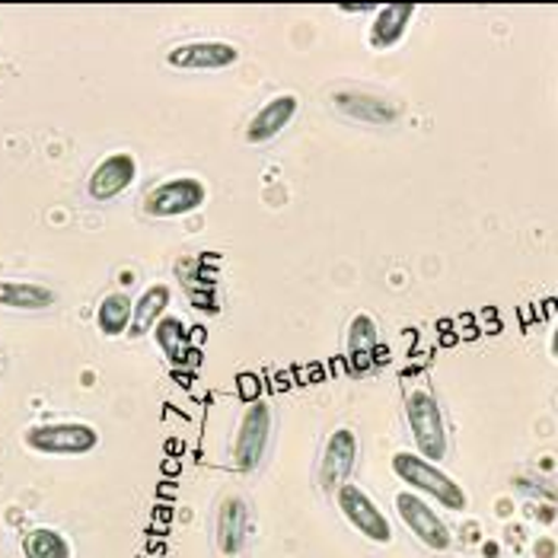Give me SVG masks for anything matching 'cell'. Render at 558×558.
Masks as SVG:
<instances>
[{"mask_svg": "<svg viewBox=\"0 0 558 558\" xmlns=\"http://www.w3.org/2000/svg\"><path fill=\"white\" fill-rule=\"evenodd\" d=\"M392 473L409 485V492L428 495V498H434L447 511H466V505H470L463 485L453 475L444 473L437 463H430V460L418 457V453H409V450L396 453L392 457Z\"/></svg>", "mask_w": 558, "mask_h": 558, "instance_id": "1", "label": "cell"}, {"mask_svg": "<svg viewBox=\"0 0 558 558\" xmlns=\"http://www.w3.org/2000/svg\"><path fill=\"white\" fill-rule=\"evenodd\" d=\"M405 422L412 430V440L418 447V457L430 463H440L447 457V422L444 412L428 389H412L405 399Z\"/></svg>", "mask_w": 558, "mask_h": 558, "instance_id": "2", "label": "cell"}, {"mask_svg": "<svg viewBox=\"0 0 558 558\" xmlns=\"http://www.w3.org/2000/svg\"><path fill=\"white\" fill-rule=\"evenodd\" d=\"M26 447L45 457H84L99 447V430L84 422H51L26 430Z\"/></svg>", "mask_w": 558, "mask_h": 558, "instance_id": "3", "label": "cell"}, {"mask_svg": "<svg viewBox=\"0 0 558 558\" xmlns=\"http://www.w3.org/2000/svg\"><path fill=\"white\" fill-rule=\"evenodd\" d=\"M208 202V185L195 175H175L154 185L144 198V211L150 217H182L198 211Z\"/></svg>", "mask_w": 558, "mask_h": 558, "instance_id": "4", "label": "cell"}, {"mask_svg": "<svg viewBox=\"0 0 558 558\" xmlns=\"http://www.w3.org/2000/svg\"><path fill=\"white\" fill-rule=\"evenodd\" d=\"M336 501H339V511L344 514V520L371 543H380V546H389L392 543V523L389 517L377 508V501L354 482L342 485L336 492Z\"/></svg>", "mask_w": 558, "mask_h": 558, "instance_id": "5", "label": "cell"}, {"mask_svg": "<svg viewBox=\"0 0 558 558\" xmlns=\"http://www.w3.org/2000/svg\"><path fill=\"white\" fill-rule=\"evenodd\" d=\"M268 437H271V409H268V402L258 399L243 412V418L236 425V437H233V466L240 473L258 470Z\"/></svg>", "mask_w": 558, "mask_h": 558, "instance_id": "6", "label": "cell"}, {"mask_svg": "<svg viewBox=\"0 0 558 558\" xmlns=\"http://www.w3.org/2000/svg\"><path fill=\"white\" fill-rule=\"evenodd\" d=\"M396 511L402 517L405 530H409L418 543H425L434 553H447V549H450V543H453L450 526L440 520V514L430 508L422 495H415V492H409V488L399 492V495H396Z\"/></svg>", "mask_w": 558, "mask_h": 558, "instance_id": "7", "label": "cell"}, {"mask_svg": "<svg viewBox=\"0 0 558 558\" xmlns=\"http://www.w3.org/2000/svg\"><path fill=\"white\" fill-rule=\"evenodd\" d=\"M354 463H357V434L351 428H336L326 437V447L319 457V485L329 495H336L342 485H348Z\"/></svg>", "mask_w": 558, "mask_h": 558, "instance_id": "8", "label": "cell"}, {"mask_svg": "<svg viewBox=\"0 0 558 558\" xmlns=\"http://www.w3.org/2000/svg\"><path fill=\"white\" fill-rule=\"evenodd\" d=\"M240 61V48L230 43H215V39H202V43H182L170 48L167 64L179 71H223L233 68Z\"/></svg>", "mask_w": 558, "mask_h": 558, "instance_id": "9", "label": "cell"}, {"mask_svg": "<svg viewBox=\"0 0 558 558\" xmlns=\"http://www.w3.org/2000/svg\"><path fill=\"white\" fill-rule=\"evenodd\" d=\"M134 175H137V160L131 157L129 150L109 154L106 160H99L96 170L89 172L86 195H89L93 202H112V198H119L122 192H129Z\"/></svg>", "mask_w": 558, "mask_h": 558, "instance_id": "10", "label": "cell"}, {"mask_svg": "<svg viewBox=\"0 0 558 558\" xmlns=\"http://www.w3.org/2000/svg\"><path fill=\"white\" fill-rule=\"evenodd\" d=\"M377 344H380V329L377 319L371 313H357L348 323V339H344V357H348V371L354 377L367 374L377 361Z\"/></svg>", "mask_w": 558, "mask_h": 558, "instance_id": "11", "label": "cell"}, {"mask_svg": "<svg viewBox=\"0 0 558 558\" xmlns=\"http://www.w3.org/2000/svg\"><path fill=\"white\" fill-rule=\"evenodd\" d=\"M246 530H250V508L240 495H227L217 508L215 536L220 556L236 558L246 546Z\"/></svg>", "mask_w": 558, "mask_h": 558, "instance_id": "12", "label": "cell"}, {"mask_svg": "<svg viewBox=\"0 0 558 558\" xmlns=\"http://www.w3.org/2000/svg\"><path fill=\"white\" fill-rule=\"evenodd\" d=\"M336 106L348 119L364 122V125H392L399 119V102L377 93H361V89H342L332 96Z\"/></svg>", "mask_w": 558, "mask_h": 558, "instance_id": "13", "label": "cell"}, {"mask_svg": "<svg viewBox=\"0 0 558 558\" xmlns=\"http://www.w3.org/2000/svg\"><path fill=\"white\" fill-rule=\"evenodd\" d=\"M298 116V96L294 93H281V96H271L256 116L250 119L246 125V141L250 144H268L275 141L281 131L288 129Z\"/></svg>", "mask_w": 558, "mask_h": 558, "instance_id": "14", "label": "cell"}, {"mask_svg": "<svg viewBox=\"0 0 558 558\" xmlns=\"http://www.w3.org/2000/svg\"><path fill=\"white\" fill-rule=\"evenodd\" d=\"M415 16V3H387L377 10L374 23H371V45L374 48H392L402 43V36L409 33V23Z\"/></svg>", "mask_w": 558, "mask_h": 558, "instance_id": "15", "label": "cell"}, {"mask_svg": "<svg viewBox=\"0 0 558 558\" xmlns=\"http://www.w3.org/2000/svg\"><path fill=\"white\" fill-rule=\"evenodd\" d=\"M172 291L167 284H150L137 301H134V316H131V339L147 336L150 329H157V323L163 319L167 306H170Z\"/></svg>", "mask_w": 558, "mask_h": 558, "instance_id": "16", "label": "cell"}, {"mask_svg": "<svg viewBox=\"0 0 558 558\" xmlns=\"http://www.w3.org/2000/svg\"><path fill=\"white\" fill-rule=\"evenodd\" d=\"M54 291L36 284V281H0V306L7 310H26V313H36V310H48L54 306Z\"/></svg>", "mask_w": 558, "mask_h": 558, "instance_id": "17", "label": "cell"}, {"mask_svg": "<svg viewBox=\"0 0 558 558\" xmlns=\"http://www.w3.org/2000/svg\"><path fill=\"white\" fill-rule=\"evenodd\" d=\"M131 316H134V301H131L129 294H122V291H112V294H106V298L99 301L96 326H99L102 336L116 339V336L129 332Z\"/></svg>", "mask_w": 558, "mask_h": 558, "instance_id": "18", "label": "cell"}, {"mask_svg": "<svg viewBox=\"0 0 558 558\" xmlns=\"http://www.w3.org/2000/svg\"><path fill=\"white\" fill-rule=\"evenodd\" d=\"M23 556L26 558H74V549L64 533L51 526H36L23 536Z\"/></svg>", "mask_w": 558, "mask_h": 558, "instance_id": "19", "label": "cell"}, {"mask_svg": "<svg viewBox=\"0 0 558 558\" xmlns=\"http://www.w3.org/2000/svg\"><path fill=\"white\" fill-rule=\"evenodd\" d=\"M154 336H157V344L163 348V354L170 357L172 364H179V361L185 357V326H182V319L163 316V319L157 323Z\"/></svg>", "mask_w": 558, "mask_h": 558, "instance_id": "20", "label": "cell"}, {"mask_svg": "<svg viewBox=\"0 0 558 558\" xmlns=\"http://www.w3.org/2000/svg\"><path fill=\"white\" fill-rule=\"evenodd\" d=\"M514 485L520 492H536V495H543V498H549V501H558V492L546 482V478H539V485H533V478H517Z\"/></svg>", "mask_w": 558, "mask_h": 558, "instance_id": "21", "label": "cell"}, {"mask_svg": "<svg viewBox=\"0 0 558 558\" xmlns=\"http://www.w3.org/2000/svg\"><path fill=\"white\" fill-rule=\"evenodd\" d=\"M339 10L342 13H371V10H380V7H374V3H342Z\"/></svg>", "mask_w": 558, "mask_h": 558, "instance_id": "22", "label": "cell"}, {"mask_svg": "<svg viewBox=\"0 0 558 558\" xmlns=\"http://www.w3.org/2000/svg\"><path fill=\"white\" fill-rule=\"evenodd\" d=\"M549 348H553V357L558 361V326H556V332H553V344H549Z\"/></svg>", "mask_w": 558, "mask_h": 558, "instance_id": "23", "label": "cell"}]
</instances>
